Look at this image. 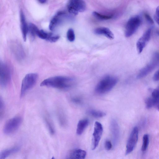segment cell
Segmentation results:
<instances>
[{"mask_svg": "<svg viewBox=\"0 0 159 159\" xmlns=\"http://www.w3.org/2000/svg\"><path fill=\"white\" fill-rule=\"evenodd\" d=\"M103 127L99 122H95L93 134L92 149L95 150L98 147L103 133Z\"/></svg>", "mask_w": 159, "mask_h": 159, "instance_id": "obj_9", "label": "cell"}, {"mask_svg": "<svg viewBox=\"0 0 159 159\" xmlns=\"http://www.w3.org/2000/svg\"><path fill=\"white\" fill-rule=\"evenodd\" d=\"M155 102V99L152 97L147 98L145 101L146 107L147 108H150L154 107Z\"/></svg>", "mask_w": 159, "mask_h": 159, "instance_id": "obj_26", "label": "cell"}, {"mask_svg": "<svg viewBox=\"0 0 159 159\" xmlns=\"http://www.w3.org/2000/svg\"><path fill=\"white\" fill-rule=\"evenodd\" d=\"M51 159H55V158L54 157H53L51 158Z\"/></svg>", "mask_w": 159, "mask_h": 159, "instance_id": "obj_36", "label": "cell"}, {"mask_svg": "<svg viewBox=\"0 0 159 159\" xmlns=\"http://www.w3.org/2000/svg\"><path fill=\"white\" fill-rule=\"evenodd\" d=\"M154 98L155 99V105L154 107H156V108L158 111H159V97L157 98Z\"/></svg>", "mask_w": 159, "mask_h": 159, "instance_id": "obj_33", "label": "cell"}, {"mask_svg": "<svg viewBox=\"0 0 159 159\" xmlns=\"http://www.w3.org/2000/svg\"><path fill=\"white\" fill-rule=\"evenodd\" d=\"M145 16L146 19L148 22L151 24H152L153 23V20L149 15L147 14H145Z\"/></svg>", "mask_w": 159, "mask_h": 159, "instance_id": "obj_32", "label": "cell"}, {"mask_svg": "<svg viewBox=\"0 0 159 159\" xmlns=\"http://www.w3.org/2000/svg\"><path fill=\"white\" fill-rule=\"evenodd\" d=\"M56 113L60 125L62 127H66L67 124V120L63 109L61 107L57 106L56 108Z\"/></svg>", "mask_w": 159, "mask_h": 159, "instance_id": "obj_14", "label": "cell"}, {"mask_svg": "<svg viewBox=\"0 0 159 159\" xmlns=\"http://www.w3.org/2000/svg\"></svg>", "mask_w": 159, "mask_h": 159, "instance_id": "obj_38", "label": "cell"}, {"mask_svg": "<svg viewBox=\"0 0 159 159\" xmlns=\"http://www.w3.org/2000/svg\"><path fill=\"white\" fill-rule=\"evenodd\" d=\"M88 112L92 116L97 118L102 117L106 115V113L103 111L93 109L89 110Z\"/></svg>", "mask_w": 159, "mask_h": 159, "instance_id": "obj_20", "label": "cell"}, {"mask_svg": "<svg viewBox=\"0 0 159 159\" xmlns=\"http://www.w3.org/2000/svg\"><path fill=\"white\" fill-rule=\"evenodd\" d=\"M153 80L155 81H158L159 80V70H158L155 73L153 76Z\"/></svg>", "mask_w": 159, "mask_h": 159, "instance_id": "obj_34", "label": "cell"}, {"mask_svg": "<svg viewBox=\"0 0 159 159\" xmlns=\"http://www.w3.org/2000/svg\"><path fill=\"white\" fill-rule=\"evenodd\" d=\"M75 83V80L71 77L56 76L44 80L41 82L40 85L41 86L64 90L72 87Z\"/></svg>", "mask_w": 159, "mask_h": 159, "instance_id": "obj_1", "label": "cell"}, {"mask_svg": "<svg viewBox=\"0 0 159 159\" xmlns=\"http://www.w3.org/2000/svg\"><path fill=\"white\" fill-rule=\"evenodd\" d=\"M138 128L134 127L131 132L127 143L125 155L129 154L134 149L138 140Z\"/></svg>", "mask_w": 159, "mask_h": 159, "instance_id": "obj_8", "label": "cell"}, {"mask_svg": "<svg viewBox=\"0 0 159 159\" xmlns=\"http://www.w3.org/2000/svg\"><path fill=\"white\" fill-rule=\"evenodd\" d=\"M22 117L16 116L8 120L5 124L3 131L7 135L11 134L19 128L22 122Z\"/></svg>", "mask_w": 159, "mask_h": 159, "instance_id": "obj_4", "label": "cell"}, {"mask_svg": "<svg viewBox=\"0 0 159 159\" xmlns=\"http://www.w3.org/2000/svg\"><path fill=\"white\" fill-rule=\"evenodd\" d=\"M154 58L153 60L140 71L137 75V78L140 79L144 77L155 68L159 61V54H157Z\"/></svg>", "mask_w": 159, "mask_h": 159, "instance_id": "obj_10", "label": "cell"}, {"mask_svg": "<svg viewBox=\"0 0 159 159\" xmlns=\"http://www.w3.org/2000/svg\"><path fill=\"white\" fill-rule=\"evenodd\" d=\"M39 29L37 26L32 23H30L28 26V30L32 38H34L36 35Z\"/></svg>", "mask_w": 159, "mask_h": 159, "instance_id": "obj_22", "label": "cell"}, {"mask_svg": "<svg viewBox=\"0 0 159 159\" xmlns=\"http://www.w3.org/2000/svg\"><path fill=\"white\" fill-rule=\"evenodd\" d=\"M38 1L39 2V3L43 4L45 3L47 1L45 0H39Z\"/></svg>", "mask_w": 159, "mask_h": 159, "instance_id": "obj_35", "label": "cell"}, {"mask_svg": "<svg viewBox=\"0 0 159 159\" xmlns=\"http://www.w3.org/2000/svg\"><path fill=\"white\" fill-rule=\"evenodd\" d=\"M66 16V14L64 12L59 11L57 12L50 20L49 26V29L52 31L54 30Z\"/></svg>", "mask_w": 159, "mask_h": 159, "instance_id": "obj_12", "label": "cell"}, {"mask_svg": "<svg viewBox=\"0 0 159 159\" xmlns=\"http://www.w3.org/2000/svg\"><path fill=\"white\" fill-rule=\"evenodd\" d=\"M11 79V72L9 66L3 62L0 64V85L4 88L9 84Z\"/></svg>", "mask_w": 159, "mask_h": 159, "instance_id": "obj_5", "label": "cell"}, {"mask_svg": "<svg viewBox=\"0 0 159 159\" xmlns=\"http://www.w3.org/2000/svg\"><path fill=\"white\" fill-rule=\"evenodd\" d=\"M20 27L22 35L24 41L26 40L28 30V27L27 26L24 14L21 10L20 11Z\"/></svg>", "mask_w": 159, "mask_h": 159, "instance_id": "obj_15", "label": "cell"}, {"mask_svg": "<svg viewBox=\"0 0 159 159\" xmlns=\"http://www.w3.org/2000/svg\"><path fill=\"white\" fill-rule=\"evenodd\" d=\"M154 18L156 21L159 25V6L156 9Z\"/></svg>", "mask_w": 159, "mask_h": 159, "instance_id": "obj_31", "label": "cell"}, {"mask_svg": "<svg viewBox=\"0 0 159 159\" xmlns=\"http://www.w3.org/2000/svg\"><path fill=\"white\" fill-rule=\"evenodd\" d=\"M105 149L108 151L110 150L112 147V145L111 141L109 140H106L104 143Z\"/></svg>", "mask_w": 159, "mask_h": 159, "instance_id": "obj_30", "label": "cell"}, {"mask_svg": "<svg viewBox=\"0 0 159 159\" xmlns=\"http://www.w3.org/2000/svg\"><path fill=\"white\" fill-rule=\"evenodd\" d=\"M86 8L85 2L82 0H70L67 4L69 12L74 15H77L79 12H84Z\"/></svg>", "mask_w": 159, "mask_h": 159, "instance_id": "obj_6", "label": "cell"}, {"mask_svg": "<svg viewBox=\"0 0 159 159\" xmlns=\"http://www.w3.org/2000/svg\"><path fill=\"white\" fill-rule=\"evenodd\" d=\"M67 38L68 40L70 42L74 41L75 36L74 30L72 28L69 29L67 33Z\"/></svg>", "mask_w": 159, "mask_h": 159, "instance_id": "obj_24", "label": "cell"}, {"mask_svg": "<svg viewBox=\"0 0 159 159\" xmlns=\"http://www.w3.org/2000/svg\"><path fill=\"white\" fill-rule=\"evenodd\" d=\"M71 102L76 104H80L82 102V99L78 97H73L71 98Z\"/></svg>", "mask_w": 159, "mask_h": 159, "instance_id": "obj_29", "label": "cell"}, {"mask_svg": "<svg viewBox=\"0 0 159 159\" xmlns=\"http://www.w3.org/2000/svg\"><path fill=\"white\" fill-rule=\"evenodd\" d=\"M38 75L36 73H31L26 74L23 78L21 83L20 97H23L36 83Z\"/></svg>", "mask_w": 159, "mask_h": 159, "instance_id": "obj_3", "label": "cell"}, {"mask_svg": "<svg viewBox=\"0 0 159 159\" xmlns=\"http://www.w3.org/2000/svg\"><path fill=\"white\" fill-rule=\"evenodd\" d=\"M86 155V151L84 150L74 149L68 153L65 159H85Z\"/></svg>", "mask_w": 159, "mask_h": 159, "instance_id": "obj_13", "label": "cell"}, {"mask_svg": "<svg viewBox=\"0 0 159 159\" xmlns=\"http://www.w3.org/2000/svg\"><path fill=\"white\" fill-rule=\"evenodd\" d=\"M157 34L158 35H159V31L157 32Z\"/></svg>", "mask_w": 159, "mask_h": 159, "instance_id": "obj_37", "label": "cell"}, {"mask_svg": "<svg viewBox=\"0 0 159 159\" xmlns=\"http://www.w3.org/2000/svg\"><path fill=\"white\" fill-rule=\"evenodd\" d=\"M118 82L117 77L109 75L102 78L96 86L95 91L99 94H103L110 91Z\"/></svg>", "mask_w": 159, "mask_h": 159, "instance_id": "obj_2", "label": "cell"}, {"mask_svg": "<svg viewBox=\"0 0 159 159\" xmlns=\"http://www.w3.org/2000/svg\"><path fill=\"white\" fill-rule=\"evenodd\" d=\"M59 38L60 36L58 35H54L52 33H49V35L46 40L51 43H53L56 42Z\"/></svg>", "mask_w": 159, "mask_h": 159, "instance_id": "obj_27", "label": "cell"}, {"mask_svg": "<svg viewBox=\"0 0 159 159\" xmlns=\"http://www.w3.org/2000/svg\"><path fill=\"white\" fill-rule=\"evenodd\" d=\"M151 33V29H148L138 40L136 43V47L139 53H140L142 52L147 43L149 41Z\"/></svg>", "mask_w": 159, "mask_h": 159, "instance_id": "obj_11", "label": "cell"}, {"mask_svg": "<svg viewBox=\"0 0 159 159\" xmlns=\"http://www.w3.org/2000/svg\"><path fill=\"white\" fill-rule=\"evenodd\" d=\"M149 142V135L147 134H145L143 137V144L141 150L143 152H145L148 147Z\"/></svg>", "mask_w": 159, "mask_h": 159, "instance_id": "obj_23", "label": "cell"}, {"mask_svg": "<svg viewBox=\"0 0 159 159\" xmlns=\"http://www.w3.org/2000/svg\"><path fill=\"white\" fill-rule=\"evenodd\" d=\"M94 33L97 35H103L110 39H113L114 35L112 32L108 28L101 27L95 29Z\"/></svg>", "mask_w": 159, "mask_h": 159, "instance_id": "obj_16", "label": "cell"}, {"mask_svg": "<svg viewBox=\"0 0 159 159\" xmlns=\"http://www.w3.org/2000/svg\"><path fill=\"white\" fill-rule=\"evenodd\" d=\"M93 16L98 19L101 20H105L111 19L113 18L114 16L111 15H105L101 14L96 11H93Z\"/></svg>", "mask_w": 159, "mask_h": 159, "instance_id": "obj_21", "label": "cell"}, {"mask_svg": "<svg viewBox=\"0 0 159 159\" xmlns=\"http://www.w3.org/2000/svg\"><path fill=\"white\" fill-rule=\"evenodd\" d=\"M89 123V120L87 119H84L80 120L77 125V134L79 135L81 134L88 126Z\"/></svg>", "mask_w": 159, "mask_h": 159, "instance_id": "obj_18", "label": "cell"}, {"mask_svg": "<svg viewBox=\"0 0 159 159\" xmlns=\"http://www.w3.org/2000/svg\"><path fill=\"white\" fill-rule=\"evenodd\" d=\"M49 34V33H47L43 30L39 29L36 35L40 39L46 40Z\"/></svg>", "mask_w": 159, "mask_h": 159, "instance_id": "obj_25", "label": "cell"}, {"mask_svg": "<svg viewBox=\"0 0 159 159\" xmlns=\"http://www.w3.org/2000/svg\"><path fill=\"white\" fill-rule=\"evenodd\" d=\"M140 23L141 19L139 16H136L130 18L126 25L125 36L129 37L133 34L139 28Z\"/></svg>", "mask_w": 159, "mask_h": 159, "instance_id": "obj_7", "label": "cell"}, {"mask_svg": "<svg viewBox=\"0 0 159 159\" xmlns=\"http://www.w3.org/2000/svg\"><path fill=\"white\" fill-rule=\"evenodd\" d=\"M43 119L45 125L50 133L54 134L55 129L52 121L48 113H45L43 115Z\"/></svg>", "mask_w": 159, "mask_h": 159, "instance_id": "obj_17", "label": "cell"}, {"mask_svg": "<svg viewBox=\"0 0 159 159\" xmlns=\"http://www.w3.org/2000/svg\"><path fill=\"white\" fill-rule=\"evenodd\" d=\"M19 149V147L16 146L3 150L0 152V159H6L10 155L18 152Z\"/></svg>", "mask_w": 159, "mask_h": 159, "instance_id": "obj_19", "label": "cell"}, {"mask_svg": "<svg viewBox=\"0 0 159 159\" xmlns=\"http://www.w3.org/2000/svg\"><path fill=\"white\" fill-rule=\"evenodd\" d=\"M5 105L4 102L1 97L0 98V116L1 118L3 117L5 112Z\"/></svg>", "mask_w": 159, "mask_h": 159, "instance_id": "obj_28", "label": "cell"}]
</instances>
